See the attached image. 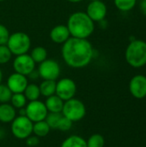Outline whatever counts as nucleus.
I'll use <instances>...</instances> for the list:
<instances>
[{
  "label": "nucleus",
  "mask_w": 146,
  "mask_h": 147,
  "mask_svg": "<svg viewBox=\"0 0 146 147\" xmlns=\"http://www.w3.org/2000/svg\"><path fill=\"white\" fill-rule=\"evenodd\" d=\"M61 53L65 64L77 69L87 66L94 58L93 47L87 39L71 36L63 44Z\"/></svg>",
  "instance_id": "obj_1"
},
{
  "label": "nucleus",
  "mask_w": 146,
  "mask_h": 147,
  "mask_svg": "<svg viewBox=\"0 0 146 147\" xmlns=\"http://www.w3.org/2000/svg\"><path fill=\"white\" fill-rule=\"evenodd\" d=\"M67 28L71 37L79 39L89 38L95 30V23L86 12L77 11L72 13L67 22Z\"/></svg>",
  "instance_id": "obj_2"
},
{
  "label": "nucleus",
  "mask_w": 146,
  "mask_h": 147,
  "mask_svg": "<svg viewBox=\"0 0 146 147\" xmlns=\"http://www.w3.org/2000/svg\"><path fill=\"white\" fill-rule=\"evenodd\" d=\"M126 63L133 68H140L146 65V41L133 40L126 47L125 52Z\"/></svg>",
  "instance_id": "obj_3"
},
{
  "label": "nucleus",
  "mask_w": 146,
  "mask_h": 147,
  "mask_svg": "<svg viewBox=\"0 0 146 147\" xmlns=\"http://www.w3.org/2000/svg\"><path fill=\"white\" fill-rule=\"evenodd\" d=\"M61 113L65 117L74 123L84 118L86 115V107L81 100L73 97L64 102Z\"/></svg>",
  "instance_id": "obj_4"
},
{
  "label": "nucleus",
  "mask_w": 146,
  "mask_h": 147,
  "mask_svg": "<svg viewBox=\"0 0 146 147\" xmlns=\"http://www.w3.org/2000/svg\"><path fill=\"white\" fill-rule=\"evenodd\" d=\"M6 46L12 54L22 55L28 52L31 47V40L29 36L23 32H15L9 34Z\"/></svg>",
  "instance_id": "obj_5"
},
{
  "label": "nucleus",
  "mask_w": 146,
  "mask_h": 147,
  "mask_svg": "<svg viewBox=\"0 0 146 147\" xmlns=\"http://www.w3.org/2000/svg\"><path fill=\"white\" fill-rule=\"evenodd\" d=\"M34 123L27 117L18 115L11 122L10 131L13 136L18 140H26L33 134Z\"/></svg>",
  "instance_id": "obj_6"
},
{
  "label": "nucleus",
  "mask_w": 146,
  "mask_h": 147,
  "mask_svg": "<svg viewBox=\"0 0 146 147\" xmlns=\"http://www.w3.org/2000/svg\"><path fill=\"white\" fill-rule=\"evenodd\" d=\"M60 65L54 59H46L40 63L38 68V73L40 78L43 80H53L56 81L60 76Z\"/></svg>",
  "instance_id": "obj_7"
},
{
  "label": "nucleus",
  "mask_w": 146,
  "mask_h": 147,
  "mask_svg": "<svg viewBox=\"0 0 146 147\" xmlns=\"http://www.w3.org/2000/svg\"><path fill=\"white\" fill-rule=\"evenodd\" d=\"M26 116L33 122L44 121L48 114L46 105L40 100L31 101L27 103L26 107Z\"/></svg>",
  "instance_id": "obj_8"
},
{
  "label": "nucleus",
  "mask_w": 146,
  "mask_h": 147,
  "mask_svg": "<svg viewBox=\"0 0 146 147\" xmlns=\"http://www.w3.org/2000/svg\"><path fill=\"white\" fill-rule=\"evenodd\" d=\"M77 93V84L71 78H64L56 83V92L59 98L64 102L68 101L75 96Z\"/></svg>",
  "instance_id": "obj_9"
},
{
  "label": "nucleus",
  "mask_w": 146,
  "mask_h": 147,
  "mask_svg": "<svg viewBox=\"0 0 146 147\" xmlns=\"http://www.w3.org/2000/svg\"><path fill=\"white\" fill-rule=\"evenodd\" d=\"M15 72L24 76H28L35 69V62L28 53L17 55L13 61Z\"/></svg>",
  "instance_id": "obj_10"
},
{
  "label": "nucleus",
  "mask_w": 146,
  "mask_h": 147,
  "mask_svg": "<svg viewBox=\"0 0 146 147\" xmlns=\"http://www.w3.org/2000/svg\"><path fill=\"white\" fill-rule=\"evenodd\" d=\"M107 13V6L102 0L90 1L86 9V14L94 22L104 21Z\"/></svg>",
  "instance_id": "obj_11"
},
{
  "label": "nucleus",
  "mask_w": 146,
  "mask_h": 147,
  "mask_svg": "<svg viewBox=\"0 0 146 147\" xmlns=\"http://www.w3.org/2000/svg\"><path fill=\"white\" fill-rule=\"evenodd\" d=\"M129 90L132 96L137 99H143L146 96V77L145 75H135L129 83Z\"/></svg>",
  "instance_id": "obj_12"
},
{
  "label": "nucleus",
  "mask_w": 146,
  "mask_h": 147,
  "mask_svg": "<svg viewBox=\"0 0 146 147\" xmlns=\"http://www.w3.org/2000/svg\"><path fill=\"white\" fill-rule=\"evenodd\" d=\"M28 84V80L27 76L22 75L17 72L12 73L7 80V86L11 90L13 94L15 93H23L27 85Z\"/></svg>",
  "instance_id": "obj_13"
},
{
  "label": "nucleus",
  "mask_w": 146,
  "mask_h": 147,
  "mask_svg": "<svg viewBox=\"0 0 146 147\" xmlns=\"http://www.w3.org/2000/svg\"><path fill=\"white\" fill-rule=\"evenodd\" d=\"M70 37L71 34L66 25H57L50 32L51 40L57 44H64Z\"/></svg>",
  "instance_id": "obj_14"
},
{
  "label": "nucleus",
  "mask_w": 146,
  "mask_h": 147,
  "mask_svg": "<svg viewBox=\"0 0 146 147\" xmlns=\"http://www.w3.org/2000/svg\"><path fill=\"white\" fill-rule=\"evenodd\" d=\"M15 109L9 102L0 103V122L11 123L16 117Z\"/></svg>",
  "instance_id": "obj_15"
},
{
  "label": "nucleus",
  "mask_w": 146,
  "mask_h": 147,
  "mask_svg": "<svg viewBox=\"0 0 146 147\" xmlns=\"http://www.w3.org/2000/svg\"><path fill=\"white\" fill-rule=\"evenodd\" d=\"M64 101L57 95H52L46 97L44 102L48 113H61L64 106Z\"/></svg>",
  "instance_id": "obj_16"
},
{
  "label": "nucleus",
  "mask_w": 146,
  "mask_h": 147,
  "mask_svg": "<svg viewBox=\"0 0 146 147\" xmlns=\"http://www.w3.org/2000/svg\"><path fill=\"white\" fill-rule=\"evenodd\" d=\"M60 147H87V144L83 137L74 134L67 137L61 143Z\"/></svg>",
  "instance_id": "obj_17"
},
{
  "label": "nucleus",
  "mask_w": 146,
  "mask_h": 147,
  "mask_svg": "<svg viewBox=\"0 0 146 147\" xmlns=\"http://www.w3.org/2000/svg\"><path fill=\"white\" fill-rule=\"evenodd\" d=\"M40 96L45 97L51 96L55 95L56 92V81L53 80H43L42 83L39 85Z\"/></svg>",
  "instance_id": "obj_18"
},
{
  "label": "nucleus",
  "mask_w": 146,
  "mask_h": 147,
  "mask_svg": "<svg viewBox=\"0 0 146 147\" xmlns=\"http://www.w3.org/2000/svg\"><path fill=\"white\" fill-rule=\"evenodd\" d=\"M50 131L51 128L45 120L34 122L33 125V134L39 138H44L47 136Z\"/></svg>",
  "instance_id": "obj_19"
},
{
  "label": "nucleus",
  "mask_w": 146,
  "mask_h": 147,
  "mask_svg": "<svg viewBox=\"0 0 146 147\" xmlns=\"http://www.w3.org/2000/svg\"><path fill=\"white\" fill-rule=\"evenodd\" d=\"M23 94L28 102L39 100V98L40 96V87H39V85L35 84H28L27 85Z\"/></svg>",
  "instance_id": "obj_20"
},
{
  "label": "nucleus",
  "mask_w": 146,
  "mask_h": 147,
  "mask_svg": "<svg viewBox=\"0 0 146 147\" xmlns=\"http://www.w3.org/2000/svg\"><path fill=\"white\" fill-rule=\"evenodd\" d=\"M30 56L31 58L33 59V60L38 64L43 62L44 60L46 59V57H47V51L45 47H34L31 53H30Z\"/></svg>",
  "instance_id": "obj_21"
},
{
  "label": "nucleus",
  "mask_w": 146,
  "mask_h": 147,
  "mask_svg": "<svg viewBox=\"0 0 146 147\" xmlns=\"http://www.w3.org/2000/svg\"><path fill=\"white\" fill-rule=\"evenodd\" d=\"M10 104L16 109H20L22 108H25L27 103H28V100L26 98V96H24L23 93H15L12 94L11 99H10Z\"/></svg>",
  "instance_id": "obj_22"
},
{
  "label": "nucleus",
  "mask_w": 146,
  "mask_h": 147,
  "mask_svg": "<svg viewBox=\"0 0 146 147\" xmlns=\"http://www.w3.org/2000/svg\"><path fill=\"white\" fill-rule=\"evenodd\" d=\"M114 3L119 10L128 12L135 7L137 0H114Z\"/></svg>",
  "instance_id": "obj_23"
},
{
  "label": "nucleus",
  "mask_w": 146,
  "mask_h": 147,
  "mask_svg": "<svg viewBox=\"0 0 146 147\" xmlns=\"http://www.w3.org/2000/svg\"><path fill=\"white\" fill-rule=\"evenodd\" d=\"M62 117H63L62 113H48L45 121H46V123L48 124L51 129L57 130Z\"/></svg>",
  "instance_id": "obj_24"
},
{
  "label": "nucleus",
  "mask_w": 146,
  "mask_h": 147,
  "mask_svg": "<svg viewBox=\"0 0 146 147\" xmlns=\"http://www.w3.org/2000/svg\"><path fill=\"white\" fill-rule=\"evenodd\" d=\"M86 144L87 147H104L105 139L100 134H94L86 140Z\"/></svg>",
  "instance_id": "obj_25"
},
{
  "label": "nucleus",
  "mask_w": 146,
  "mask_h": 147,
  "mask_svg": "<svg viewBox=\"0 0 146 147\" xmlns=\"http://www.w3.org/2000/svg\"><path fill=\"white\" fill-rule=\"evenodd\" d=\"M12 92L7 86V84H0V103H7L9 102Z\"/></svg>",
  "instance_id": "obj_26"
},
{
  "label": "nucleus",
  "mask_w": 146,
  "mask_h": 147,
  "mask_svg": "<svg viewBox=\"0 0 146 147\" xmlns=\"http://www.w3.org/2000/svg\"><path fill=\"white\" fill-rule=\"evenodd\" d=\"M12 57L10 50L6 45H0V65L8 63Z\"/></svg>",
  "instance_id": "obj_27"
},
{
  "label": "nucleus",
  "mask_w": 146,
  "mask_h": 147,
  "mask_svg": "<svg viewBox=\"0 0 146 147\" xmlns=\"http://www.w3.org/2000/svg\"><path fill=\"white\" fill-rule=\"evenodd\" d=\"M72 125H73V122H71L70 120H68L66 117H65L63 115L57 130H59L61 132H67V131L71 130V128L72 127Z\"/></svg>",
  "instance_id": "obj_28"
},
{
  "label": "nucleus",
  "mask_w": 146,
  "mask_h": 147,
  "mask_svg": "<svg viewBox=\"0 0 146 147\" xmlns=\"http://www.w3.org/2000/svg\"><path fill=\"white\" fill-rule=\"evenodd\" d=\"M9 37V32L8 28L4 25L0 24V45H6Z\"/></svg>",
  "instance_id": "obj_29"
},
{
  "label": "nucleus",
  "mask_w": 146,
  "mask_h": 147,
  "mask_svg": "<svg viewBox=\"0 0 146 147\" xmlns=\"http://www.w3.org/2000/svg\"><path fill=\"white\" fill-rule=\"evenodd\" d=\"M25 143L28 147H35L40 144V138L35 135H30L25 140Z\"/></svg>",
  "instance_id": "obj_30"
},
{
  "label": "nucleus",
  "mask_w": 146,
  "mask_h": 147,
  "mask_svg": "<svg viewBox=\"0 0 146 147\" xmlns=\"http://www.w3.org/2000/svg\"><path fill=\"white\" fill-rule=\"evenodd\" d=\"M28 78H31L32 80H34V79H37L38 78H40L39 73H38V71L34 70V71H33L28 75Z\"/></svg>",
  "instance_id": "obj_31"
},
{
  "label": "nucleus",
  "mask_w": 146,
  "mask_h": 147,
  "mask_svg": "<svg viewBox=\"0 0 146 147\" xmlns=\"http://www.w3.org/2000/svg\"><path fill=\"white\" fill-rule=\"evenodd\" d=\"M140 10L142 13L146 16V0H142L140 3Z\"/></svg>",
  "instance_id": "obj_32"
},
{
  "label": "nucleus",
  "mask_w": 146,
  "mask_h": 147,
  "mask_svg": "<svg viewBox=\"0 0 146 147\" xmlns=\"http://www.w3.org/2000/svg\"><path fill=\"white\" fill-rule=\"evenodd\" d=\"M19 115L26 116V109H25V108H22V109H19Z\"/></svg>",
  "instance_id": "obj_33"
},
{
  "label": "nucleus",
  "mask_w": 146,
  "mask_h": 147,
  "mask_svg": "<svg viewBox=\"0 0 146 147\" xmlns=\"http://www.w3.org/2000/svg\"><path fill=\"white\" fill-rule=\"evenodd\" d=\"M68 2H70V3H80V2H82L83 0H67Z\"/></svg>",
  "instance_id": "obj_34"
},
{
  "label": "nucleus",
  "mask_w": 146,
  "mask_h": 147,
  "mask_svg": "<svg viewBox=\"0 0 146 147\" xmlns=\"http://www.w3.org/2000/svg\"><path fill=\"white\" fill-rule=\"evenodd\" d=\"M2 79H3V72H2V71H1V69H0V84H1V82H2Z\"/></svg>",
  "instance_id": "obj_35"
},
{
  "label": "nucleus",
  "mask_w": 146,
  "mask_h": 147,
  "mask_svg": "<svg viewBox=\"0 0 146 147\" xmlns=\"http://www.w3.org/2000/svg\"><path fill=\"white\" fill-rule=\"evenodd\" d=\"M89 1H96V0H89Z\"/></svg>",
  "instance_id": "obj_36"
},
{
  "label": "nucleus",
  "mask_w": 146,
  "mask_h": 147,
  "mask_svg": "<svg viewBox=\"0 0 146 147\" xmlns=\"http://www.w3.org/2000/svg\"><path fill=\"white\" fill-rule=\"evenodd\" d=\"M2 1H4V0H0V2H2Z\"/></svg>",
  "instance_id": "obj_37"
}]
</instances>
